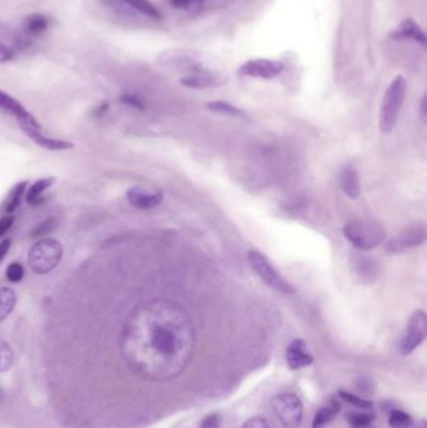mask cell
I'll use <instances>...</instances> for the list:
<instances>
[{"instance_id":"8","label":"cell","mask_w":427,"mask_h":428,"mask_svg":"<svg viewBox=\"0 0 427 428\" xmlns=\"http://www.w3.org/2000/svg\"><path fill=\"white\" fill-rule=\"evenodd\" d=\"M426 227L424 224H415L402 230L386 244V250L392 254L404 253L406 250L419 247L426 241Z\"/></svg>"},{"instance_id":"33","label":"cell","mask_w":427,"mask_h":428,"mask_svg":"<svg viewBox=\"0 0 427 428\" xmlns=\"http://www.w3.org/2000/svg\"><path fill=\"white\" fill-rule=\"evenodd\" d=\"M220 416L218 413H212L203 418L200 423V428H220Z\"/></svg>"},{"instance_id":"5","label":"cell","mask_w":427,"mask_h":428,"mask_svg":"<svg viewBox=\"0 0 427 428\" xmlns=\"http://www.w3.org/2000/svg\"><path fill=\"white\" fill-rule=\"evenodd\" d=\"M248 262L251 264L254 273L260 277V281L267 284L269 288H272L276 292H280L282 295L294 293V287L288 283L277 270H274V266L269 263L267 258L265 257L260 252L254 250H249Z\"/></svg>"},{"instance_id":"27","label":"cell","mask_w":427,"mask_h":428,"mask_svg":"<svg viewBox=\"0 0 427 428\" xmlns=\"http://www.w3.org/2000/svg\"><path fill=\"white\" fill-rule=\"evenodd\" d=\"M208 109L212 111V112L222 113V114H226V115H242L243 112L240 111V108L232 106L231 103L227 102H223V100H216V102H211L207 104Z\"/></svg>"},{"instance_id":"28","label":"cell","mask_w":427,"mask_h":428,"mask_svg":"<svg viewBox=\"0 0 427 428\" xmlns=\"http://www.w3.org/2000/svg\"><path fill=\"white\" fill-rule=\"evenodd\" d=\"M14 363V353L6 341L0 339V372H7Z\"/></svg>"},{"instance_id":"35","label":"cell","mask_w":427,"mask_h":428,"mask_svg":"<svg viewBox=\"0 0 427 428\" xmlns=\"http://www.w3.org/2000/svg\"><path fill=\"white\" fill-rule=\"evenodd\" d=\"M13 222L14 216H12V214L6 216V217H3L0 219V237H1V236H4V234L9 231V228L12 227Z\"/></svg>"},{"instance_id":"10","label":"cell","mask_w":427,"mask_h":428,"mask_svg":"<svg viewBox=\"0 0 427 428\" xmlns=\"http://www.w3.org/2000/svg\"><path fill=\"white\" fill-rule=\"evenodd\" d=\"M127 199L129 205L134 208L140 211H149L163 202V193L149 185H134L128 189Z\"/></svg>"},{"instance_id":"16","label":"cell","mask_w":427,"mask_h":428,"mask_svg":"<svg viewBox=\"0 0 427 428\" xmlns=\"http://www.w3.org/2000/svg\"><path fill=\"white\" fill-rule=\"evenodd\" d=\"M395 37L414 40L422 46H426V35L412 19L404 20L399 28L395 30Z\"/></svg>"},{"instance_id":"21","label":"cell","mask_w":427,"mask_h":428,"mask_svg":"<svg viewBox=\"0 0 427 428\" xmlns=\"http://www.w3.org/2000/svg\"><path fill=\"white\" fill-rule=\"evenodd\" d=\"M17 304L15 290L9 287L0 288V322L4 321L12 312Z\"/></svg>"},{"instance_id":"4","label":"cell","mask_w":427,"mask_h":428,"mask_svg":"<svg viewBox=\"0 0 427 428\" xmlns=\"http://www.w3.org/2000/svg\"><path fill=\"white\" fill-rule=\"evenodd\" d=\"M63 257L61 244L53 238H44L34 244L28 254V263L34 273L48 275L58 267Z\"/></svg>"},{"instance_id":"13","label":"cell","mask_w":427,"mask_h":428,"mask_svg":"<svg viewBox=\"0 0 427 428\" xmlns=\"http://www.w3.org/2000/svg\"><path fill=\"white\" fill-rule=\"evenodd\" d=\"M286 358L291 369H305L314 362V357L308 353L307 344L302 339H294L288 346Z\"/></svg>"},{"instance_id":"15","label":"cell","mask_w":427,"mask_h":428,"mask_svg":"<svg viewBox=\"0 0 427 428\" xmlns=\"http://www.w3.org/2000/svg\"><path fill=\"white\" fill-rule=\"evenodd\" d=\"M24 132L27 133L29 138L33 139L37 145L46 148L48 151H66L73 148V145L66 142V140H59V139L49 138L46 137L44 134L40 133V129H34V128H24Z\"/></svg>"},{"instance_id":"29","label":"cell","mask_w":427,"mask_h":428,"mask_svg":"<svg viewBox=\"0 0 427 428\" xmlns=\"http://www.w3.org/2000/svg\"><path fill=\"white\" fill-rule=\"evenodd\" d=\"M339 396H340L341 400H343V401L348 402L350 404H352L356 409H363V411H372L374 409L372 402L360 398V397L352 395L350 392H346V391H340Z\"/></svg>"},{"instance_id":"20","label":"cell","mask_w":427,"mask_h":428,"mask_svg":"<svg viewBox=\"0 0 427 428\" xmlns=\"http://www.w3.org/2000/svg\"><path fill=\"white\" fill-rule=\"evenodd\" d=\"M339 409H340V404L336 401H332L331 406L319 409V412L314 415L312 428H323L328 426V423L334 421V417L340 411Z\"/></svg>"},{"instance_id":"31","label":"cell","mask_w":427,"mask_h":428,"mask_svg":"<svg viewBox=\"0 0 427 428\" xmlns=\"http://www.w3.org/2000/svg\"><path fill=\"white\" fill-rule=\"evenodd\" d=\"M54 227H55V219L50 218V219H48L46 222L40 223L39 225H37L32 231V233H30V236H32V238L43 237V236L49 234L50 232L53 231Z\"/></svg>"},{"instance_id":"41","label":"cell","mask_w":427,"mask_h":428,"mask_svg":"<svg viewBox=\"0 0 427 428\" xmlns=\"http://www.w3.org/2000/svg\"><path fill=\"white\" fill-rule=\"evenodd\" d=\"M198 1H205V0H198Z\"/></svg>"},{"instance_id":"25","label":"cell","mask_w":427,"mask_h":428,"mask_svg":"<svg viewBox=\"0 0 427 428\" xmlns=\"http://www.w3.org/2000/svg\"><path fill=\"white\" fill-rule=\"evenodd\" d=\"M354 268H356V273L359 275V277H363L365 281L368 282V277H376V268H374V263L370 259V258L361 257L357 256L354 262Z\"/></svg>"},{"instance_id":"7","label":"cell","mask_w":427,"mask_h":428,"mask_svg":"<svg viewBox=\"0 0 427 428\" xmlns=\"http://www.w3.org/2000/svg\"><path fill=\"white\" fill-rule=\"evenodd\" d=\"M427 316L425 310H415L408 319L405 335L401 339L400 351L404 356L412 353L426 339Z\"/></svg>"},{"instance_id":"11","label":"cell","mask_w":427,"mask_h":428,"mask_svg":"<svg viewBox=\"0 0 427 428\" xmlns=\"http://www.w3.org/2000/svg\"><path fill=\"white\" fill-rule=\"evenodd\" d=\"M0 113L13 115L14 118L18 120L21 129L24 128L40 129V125L37 122V119L34 118L33 115L28 112L17 99L3 91H0Z\"/></svg>"},{"instance_id":"17","label":"cell","mask_w":427,"mask_h":428,"mask_svg":"<svg viewBox=\"0 0 427 428\" xmlns=\"http://www.w3.org/2000/svg\"><path fill=\"white\" fill-rule=\"evenodd\" d=\"M50 20L43 14H32L24 20L23 28L27 38L30 37H39L49 28Z\"/></svg>"},{"instance_id":"1","label":"cell","mask_w":427,"mask_h":428,"mask_svg":"<svg viewBox=\"0 0 427 428\" xmlns=\"http://www.w3.org/2000/svg\"><path fill=\"white\" fill-rule=\"evenodd\" d=\"M196 333L187 312L166 299L137 306L122 327L120 355L134 375L152 382L174 380L193 356Z\"/></svg>"},{"instance_id":"19","label":"cell","mask_w":427,"mask_h":428,"mask_svg":"<svg viewBox=\"0 0 427 428\" xmlns=\"http://www.w3.org/2000/svg\"><path fill=\"white\" fill-rule=\"evenodd\" d=\"M54 180H55V178H43L33 183L32 187L29 188L27 197H26L27 198L28 205H39L40 203H43L44 202L43 194L49 187L53 185Z\"/></svg>"},{"instance_id":"12","label":"cell","mask_w":427,"mask_h":428,"mask_svg":"<svg viewBox=\"0 0 427 428\" xmlns=\"http://www.w3.org/2000/svg\"><path fill=\"white\" fill-rule=\"evenodd\" d=\"M283 71V64L277 60L254 59L249 60L240 66V75L252 77V78H263V80H272L277 75H280Z\"/></svg>"},{"instance_id":"23","label":"cell","mask_w":427,"mask_h":428,"mask_svg":"<svg viewBox=\"0 0 427 428\" xmlns=\"http://www.w3.org/2000/svg\"><path fill=\"white\" fill-rule=\"evenodd\" d=\"M123 1L127 3L128 6L133 7L140 13L144 14V15H147V17L152 18V19H160V10L154 7L152 3H149L148 0H123Z\"/></svg>"},{"instance_id":"34","label":"cell","mask_w":427,"mask_h":428,"mask_svg":"<svg viewBox=\"0 0 427 428\" xmlns=\"http://www.w3.org/2000/svg\"><path fill=\"white\" fill-rule=\"evenodd\" d=\"M242 428H271L268 422L262 417H252L243 423Z\"/></svg>"},{"instance_id":"40","label":"cell","mask_w":427,"mask_h":428,"mask_svg":"<svg viewBox=\"0 0 427 428\" xmlns=\"http://www.w3.org/2000/svg\"><path fill=\"white\" fill-rule=\"evenodd\" d=\"M0 400H1V392H0Z\"/></svg>"},{"instance_id":"26","label":"cell","mask_w":427,"mask_h":428,"mask_svg":"<svg viewBox=\"0 0 427 428\" xmlns=\"http://www.w3.org/2000/svg\"><path fill=\"white\" fill-rule=\"evenodd\" d=\"M374 415L372 411L352 412L348 415V422L356 428H366L374 422Z\"/></svg>"},{"instance_id":"32","label":"cell","mask_w":427,"mask_h":428,"mask_svg":"<svg viewBox=\"0 0 427 428\" xmlns=\"http://www.w3.org/2000/svg\"><path fill=\"white\" fill-rule=\"evenodd\" d=\"M120 102L124 103V104H127V106H133V108L138 109V111H143V109H144L143 102H142L138 97L132 95V94H123V95L120 97Z\"/></svg>"},{"instance_id":"14","label":"cell","mask_w":427,"mask_h":428,"mask_svg":"<svg viewBox=\"0 0 427 428\" xmlns=\"http://www.w3.org/2000/svg\"><path fill=\"white\" fill-rule=\"evenodd\" d=\"M340 185L341 189L348 198L357 199L360 197V177L352 165H346L341 171Z\"/></svg>"},{"instance_id":"3","label":"cell","mask_w":427,"mask_h":428,"mask_svg":"<svg viewBox=\"0 0 427 428\" xmlns=\"http://www.w3.org/2000/svg\"><path fill=\"white\" fill-rule=\"evenodd\" d=\"M343 234L361 250H374L386 238L385 228L370 219H356L350 222L343 227Z\"/></svg>"},{"instance_id":"39","label":"cell","mask_w":427,"mask_h":428,"mask_svg":"<svg viewBox=\"0 0 427 428\" xmlns=\"http://www.w3.org/2000/svg\"><path fill=\"white\" fill-rule=\"evenodd\" d=\"M108 109V103H103V104H100L97 109H95V112H94V115H97V117H100V115H103L104 113L107 112Z\"/></svg>"},{"instance_id":"2","label":"cell","mask_w":427,"mask_h":428,"mask_svg":"<svg viewBox=\"0 0 427 428\" xmlns=\"http://www.w3.org/2000/svg\"><path fill=\"white\" fill-rule=\"evenodd\" d=\"M406 95V80L397 75L383 94L380 111V128L382 133L392 132L400 117Z\"/></svg>"},{"instance_id":"9","label":"cell","mask_w":427,"mask_h":428,"mask_svg":"<svg viewBox=\"0 0 427 428\" xmlns=\"http://www.w3.org/2000/svg\"><path fill=\"white\" fill-rule=\"evenodd\" d=\"M29 38L14 32L0 23V63H7L15 58L18 52L29 46Z\"/></svg>"},{"instance_id":"18","label":"cell","mask_w":427,"mask_h":428,"mask_svg":"<svg viewBox=\"0 0 427 428\" xmlns=\"http://www.w3.org/2000/svg\"><path fill=\"white\" fill-rule=\"evenodd\" d=\"M180 83L189 88H207V86H216L217 78L213 73L208 72L205 69H198L192 73L191 75L182 78Z\"/></svg>"},{"instance_id":"38","label":"cell","mask_w":427,"mask_h":428,"mask_svg":"<svg viewBox=\"0 0 427 428\" xmlns=\"http://www.w3.org/2000/svg\"><path fill=\"white\" fill-rule=\"evenodd\" d=\"M171 4L174 8H188L192 4V0H171Z\"/></svg>"},{"instance_id":"24","label":"cell","mask_w":427,"mask_h":428,"mask_svg":"<svg viewBox=\"0 0 427 428\" xmlns=\"http://www.w3.org/2000/svg\"><path fill=\"white\" fill-rule=\"evenodd\" d=\"M412 423V417L401 409H392L388 416V425L391 428H410Z\"/></svg>"},{"instance_id":"36","label":"cell","mask_w":427,"mask_h":428,"mask_svg":"<svg viewBox=\"0 0 427 428\" xmlns=\"http://www.w3.org/2000/svg\"><path fill=\"white\" fill-rule=\"evenodd\" d=\"M10 244H12V241L9 238L0 243V263L3 262V259L7 256L8 250L10 248Z\"/></svg>"},{"instance_id":"22","label":"cell","mask_w":427,"mask_h":428,"mask_svg":"<svg viewBox=\"0 0 427 428\" xmlns=\"http://www.w3.org/2000/svg\"><path fill=\"white\" fill-rule=\"evenodd\" d=\"M28 182H21L19 185H15L13 191L10 192V196L8 198L7 203H6V213L7 214H13L14 212L18 210V207L21 205V198L24 194V191L27 188Z\"/></svg>"},{"instance_id":"30","label":"cell","mask_w":427,"mask_h":428,"mask_svg":"<svg viewBox=\"0 0 427 428\" xmlns=\"http://www.w3.org/2000/svg\"><path fill=\"white\" fill-rule=\"evenodd\" d=\"M6 275H7L9 282L19 283L20 281L23 279V277H24V267L21 264L18 263V262H14V263L8 266Z\"/></svg>"},{"instance_id":"37","label":"cell","mask_w":427,"mask_h":428,"mask_svg":"<svg viewBox=\"0 0 427 428\" xmlns=\"http://www.w3.org/2000/svg\"><path fill=\"white\" fill-rule=\"evenodd\" d=\"M420 118L424 123H426L427 120V97L424 95L421 100Z\"/></svg>"},{"instance_id":"6","label":"cell","mask_w":427,"mask_h":428,"mask_svg":"<svg viewBox=\"0 0 427 428\" xmlns=\"http://www.w3.org/2000/svg\"><path fill=\"white\" fill-rule=\"evenodd\" d=\"M271 406L283 428L300 427L303 417V404L297 396L281 393L274 397Z\"/></svg>"}]
</instances>
